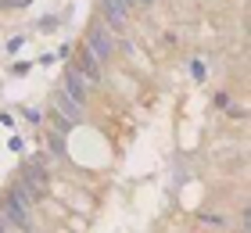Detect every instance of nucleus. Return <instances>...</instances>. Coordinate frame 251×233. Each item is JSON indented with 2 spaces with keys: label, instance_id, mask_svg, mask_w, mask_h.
Here are the masks:
<instances>
[{
  "label": "nucleus",
  "instance_id": "8",
  "mask_svg": "<svg viewBox=\"0 0 251 233\" xmlns=\"http://www.w3.org/2000/svg\"><path fill=\"white\" fill-rule=\"evenodd\" d=\"M0 233H7V219L4 215H0Z\"/></svg>",
  "mask_w": 251,
  "mask_h": 233
},
{
  "label": "nucleus",
  "instance_id": "7",
  "mask_svg": "<svg viewBox=\"0 0 251 233\" xmlns=\"http://www.w3.org/2000/svg\"><path fill=\"white\" fill-rule=\"evenodd\" d=\"M204 72H208L204 61H190V76H194V79H204Z\"/></svg>",
  "mask_w": 251,
  "mask_h": 233
},
{
  "label": "nucleus",
  "instance_id": "3",
  "mask_svg": "<svg viewBox=\"0 0 251 233\" xmlns=\"http://www.w3.org/2000/svg\"><path fill=\"white\" fill-rule=\"evenodd\" d=\"M86 90H90V83L72 68V72L65 76V93H68V97H72L75 104H83V101H86Z\"/></svg>",
  "mask_w": 251,
  "mask_h": 233
},
{
  "label": "nucleus",
  "instance_id": "1",
  "mask_svg": "<svg viewBox=\"0 0 251 233\" xmlns=\"http://www.w3.org/2000/svg\"><path fill=\"white\" fill-rule=\"evenodd\" d=\"M0 215H4V219H7V226H15V230H32V212H29V205L15 201L11 194H7L4 208H0Z\"/></svg>",
  "mask_w": 251,
  "mask_h": 233
},
{
  "label": "nucleus",
  "instance_id": "6",
  "mask_svg": "<svg viewBox=\"0 0 251 233\" xmlns=\"http://www.w3.org/2000/svg\"><path fill=\"white\" fill-rule=\"evenodd\" d=\"M100 11H104V18L111 22V26H122V22H126V7L119 4V0H104V7H100Z\"/></svg>",
  "mask_w": 251,
  "mask_h": 233
},
{
  "label": "nucleus",
  "instance_id": "10",
  "mask_svg": "<svg viewBox=\"0 0 251 233\" xmlns=\"http://www.w3.org/2000/svg\"><path fill=\"white\" fill-rule=\"evenodd\" d=\"M136 4H154V0H136Z\"/></svg>",
  "mask_w": 251,
  "mask_h": 233
},
{
  "label": "nucleus",
  "instance_id": "5",
  "mask_svg": "<svg viewBox=\"0 0 251 233\" xmlns=\"http://www.w3.org/2000/svg\"><path fill=\"white\" fill-rule=\"evenodd\" d=\"M54 104H58V108L65 111V122H79V104H75L72 97H68L65 90H58V93H54Z\"/></svg>",
  "mask_w": 251,
  "mask_h": 233
},
{
  "label": "nucleus",
  "instance_id": "11",
  "mask_svg": "<svg viewBox=\"0 0 251 233\" xmlns=\"http://www.w3.org/2000/svg\"><path fill=\"white\" fill-rule=\"evenodd\" d=\"M241 233H248V230H241Z\"/></svg>",
  "mask_w": 251,
  "mask_h": 233
},
{
  "label": "nucleus",
  "instance_id": "2",
  "mask_svg": "<svg viewBox=\"0 0 251 233\" xmlns=\"http://www.w3.org/2000/svg\"><path fill=\"white\" fill-rule=\"evenodd\" d=\"M86 51L90 54H94L97 57V61H108V57H111V51H115V40H111L108 36V32L104 29H90V40H86Z\"/></svg>",
  "mask_w": 251,
  "mask_h": 233
},
{
  "label": "nucleus",
  "instance_id": "9",
  "mask_svg": "<svg viewBox=\"0 0 251 233\" xmlns=\"http://www.w3.org/2000/svg\"><path fill=\"white\" fill-rule=\"evenodd\" d=\"M119 4H122V7H133V4H136V0H119Z\"/></svg>",
  "mask_w": 251,
  "mask_h": 233
},
{
  "label": "nucleus",
  "instance_id": "4",
  "mask_svg": "<svg viewBox=\"0 0 251 233\" xmlns=\"http://www.w3.org/2000/svg\"><path fill=\"white\" fill-rule=\"evenodd\" d=\"M75 72L83 76L86 83H97V79H100V61L86 51V47H83V54H79V68H75Z\"/></svg>",
  "mask_w": 251,
  "mask_h": 233
}]
</instances>
